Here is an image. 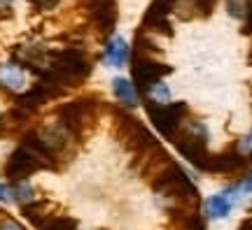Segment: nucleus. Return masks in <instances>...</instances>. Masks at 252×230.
Returning a JSON list of instances; mask_svg holds the SVG:
<instances>
[{
	"mask_svg": "<svg viewBox=\"0 0 252 230\" xmlns=\"http://www.w3.org/2000/svg\"><path fill=\"white\" fill-rule=\"evenodd\" d=\"M7 198H9V195H7V188L0 184V203H7Z\"/></svg>",
	"mask_w": 252,
	"mask_h": 230,
	"instance_id": "f3484780",
	"label": "nucleus"
},
{
	"mask_svg": "<svg viewBox=\"0 0 252 230\" xmlns=\"http://www.w3.org/2000/svg\"><path fill=\"white\" fill-rule=\"evenodd\" d=\"M2 124H5V121H2V116H0V128H2Z\"/></svg>",
	"mask_w": 252,
	"mask_h": 230,
	"instance_id": "6ab92c4d",
	"label": "nucleus"
},
{
	"mask_svg": "<svg viewBox=\"0 0 252 230\" xmlns=\"http://www.w3.org/2000/svg\"><path fill=\"white\" fill-rule=\"evenodd\" d=\"M0 230H24V228H21L19 223H14V221H7V223H5V226H2Z\"/></svg>",
	"mask_w": 252,
	"mask_h": 230,
	"instance_id": "2eb2a0df",
	"label": "nucleus"
},
{
	"mask_svg": "<svg viewBox=\"0 0 252 230\" xmlns=\"http://www.w3.org/2000/svg\"><path fill=\"white\" fill-rule=\"evenodd\" d=\"M33 186L28 184V181H17V184L12 186V200H17L21 207L28 203H33Z\"/></svg>",
	"mask_w": 252,
	"mask_h": 230,
	"instance_id": "1a4fd4ad",
	"label": "nucleus"
},
{
	"mask_svg": "<svg viewBox=\"0 0 252 230\" xmlns=\"http://www.w3.org/2000/svg\"><path fill=\"white\" fill-rule=\"evenodd\" d=\"M241 191H243V193H252V175L245 177V181L241 184Z\"/></svg>",
	"mask_w": 252,
	"mask_h": 230,
	"instance_id": "4468645a",
	"label": "nucleus"
},
{
	"mask_svg": "<svg viewBox=\"0 0 252 230\" xmlns=\"http://www.w3.org/2000/svg\"><path fill=\"white\" fill-rule=\"evenodd\" d=\"M226 9L231 17L243 19L248 17V0H226Z\"/></svg>",
	"mask_w": 252,
	"mask_h": 230,
	"instance_id": "9b49d317",
	"label": "nucleus"
},
{
	"mask_svg": "<svg viewBox=\"0 0 252 230\" xmlns=\"http://www.w3.org/2000/svg\"><path fill=\"white\" fill-rule=\"evenodd\" d=\"M40 168H42V165L37 163L35 156H33L31 151H26L24 147H19L17 151H12V156H9L7 163H5V177H7L12 184L26 181V177H31V175L37 172Z\"/></svg>",
	"mask_w": 252,
	"mask_h": 230,
	"instance_id": "f257e3e1",
	"label": "nucleus"
},
{
	"mask_svg": "<svg viewBox=\"0 0 252 230\" xmlns=\"http://www.w3.org/2000/svg\"><path fill=\"white\" fill-rule=\"evenodd\" d=\"M112 91H115V96H117L119 102H124L126 107H135L138 105V98H135V89L133 84L124 77H115L112 79Z\"/></svg>",
	"mask_w": 252,
	"mask_h": 230,
	"instance_id": "0eeeda50",
	"label": "nucleus"
},
{
	"mask_svg": "<svg viewBox=\"0 0 252 230\" xmlns=\"http://www.w3.org/2000/svg\"><path fill=\"white\" fill-rule=\"evenodd\" d=\"M128 61V45L124 42V37H115L105 45V63L112 68H122Z\"/></svg>",
	"mask_w": 252,
	"mask_h": 230,
	"instance_id": "423d86ee",
	"label": "nucleus"
},
{
	"mask_svg": "<svg viewBox=\"0 0 252 230\" xmlns=\"http://www.w3.org/2000/svg\"><path fill=\"white\" fill-rule=\"evenodd\" d=\"M40 230H77V223L68 216H47Z\"/></svg>",
	"mask_w": 252,
	"mask_h": 230,
	"instance_id": "6e6552de",
	"label": "nucleus"
},
{
	"mask_svg": "<svg viewBox=\"0 0 252 230\" xmlns=\"http://www.w3.org/2000/svg\"><path fill=\"white\" fill-rule=\"evenodd\" d=\"M37 137H40V142H42V147H45L52 156H56L59 151H63L65 147H68V140H70V133H68V128L63 124H49L45 126L40 133H37Z\"/></svg>",
	"mask_w": 252,
	"mask_h": 230,
	"instance_id": "20e7f679",
	"label": "nucleus"
},
{
	"mask_svg": "<svg viewBox=\"0 0 252 230\" xmlns=\"http://www.w3.org/2000/svg\"><path fill=\"white\" fill-rule=\"evenodd\" d=\"M213 2H215V0H194V5H196L198 9H203V12H206V9H210V5H213Z\"/></svg>",
	"mask_w": 252,
	"mask_h": 230,
	"instance_id": "ddd939ff",
	"label": "nucleus"
},
{
	"mask_svg": "<svg viewBox=\"0 0 252 230\" xmlns=\"http://www.w3.org/2000/svg\"><path fill=\"white\" fill-rule=\"evenodd\" d=\"M238 151H241V153H245V156H250V153H252V130L245 135L243 140L238 142Z\"/></svg>",
	"mask_w": 252,
	"mask_h": 230,
	"instance_id": "f8f14e48",
	"label": "nucleus"
},
{
	"mask_svg": "<svg viewBox=\"0 0 252 230\" xmlns=\"http://www.w3.org/2000/svg\"><path fill=\"white\" fill-rule=\"evenodd\" d=\"M147 93L152 98L150 102H154V105H168V100H171V89H168L166 84H161V81H157Z\"/></svg>",
	"mask_w": 252,
	"mask_h": 230,
	"instance_id": "9d476101",
	"label": "nucleus"
},
{
	"mask_svg": "<svg viewBox=\"0 0 252 230\" xmlns=\"http://www.w3.org/2000/svg\"><path fill=\"white\" fill-rule=\"evenodd\" d=\"M0 84H2L5 89L24 91V86H26V75L21 70V65H17V63L0 65Z\"/></svg>",
	"mask_w": 252,
	"mask_h": 230,
	"instance_id": "39448f33",
	"label": "nucleus"
},
{
	"mask_svg": "<svg viewBox=\"0 0 252 230\" xmlns=\"http://www.w3.org/2000/svg\"><path fill=\"white\" fill-rule=\"evenodd\" d=\"M9 5H12V0H0V12L9 14Z\"/></svg>",
	"mask_w": 252,
	"mask_h": 230,
	"instance_id": "dca6fc26",
	"label": "nucleus"
},
{
	"mask_svg": "<svg viewBox=\"0 0 252 230\" xmlns=\"http://www.w3.org/2000/svg\"><path fill=\"white\" fill-rule=\"evenodd\" d=\"M238 191H241V186H229L224 191L210 195L206 203V214L210 219H226L229 212H231V207H234V203L238 200V195H236Z\"/></svg>",
	"mask_w": 252,
	"mask_h": 230,
	"instance_id": "7ed1b4c3",
	"label": "nucleus"
},
{
	"mask_svg": "<svg viewBox=\"0 0 252 230\" xmlns=\"http://www.w3.org/2000/svg\"><path fill=\"white\" fill-rule=\"evenodd\" d=\"M248 33H252V5H248Z\"/></svg>",
	"mask_w": 252,
	"mask_h": 230,
	"instance_id": "a211bd4d",
	"label": "nucleus"
},
{
	"mask_svg": "<svg viewBox=\"0 0 252 230\" xmlns=\"http://www.w3.org/2000/svg\"><path fill=\"white\" fill-rule=\"evenodd\" d=\"M168 72H171L168 65L154 63L150 58H133V79L138 84V89H143V91H150Z\"/></svg>",
	"mask_w": 252,
	"mask_h": 230,
	"instance_id": "f03ea898",
	"label": "nucleus"
}]
</instances>
